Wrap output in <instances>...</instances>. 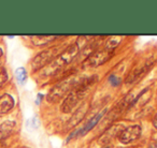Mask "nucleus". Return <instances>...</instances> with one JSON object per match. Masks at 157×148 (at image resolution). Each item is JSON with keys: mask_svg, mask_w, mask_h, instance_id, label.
<instances>
[{"mask_svg": "<svg viewBox=\"0 0 157 148\" xmlns=\"http://www.w3.org/2000/svg\"><path fill=\"white\" fill-rule=\"evenodd\" d=\"M87 109H88V104L87 103H83V105H82V106L73 114L72 118L70 119V124H71V126H75V124H78V122L83 119V117L85 116Z\"/></svg>", "mask_w": 157, "mask_h": 148, "instance_id": "9b49d317", "label": "nucleus"}, {"mask_svg": "<svg viewBox=\"0 0 157 148\" xmlns=\"http://www.w3.org/2000/svg\"><path fill=\"white\" fill-rule=\"evenodd\" d=\"M121 38L118 37H113L109 38L105 41V46L101 47L100 50H94L92 54L88 55V57L85 59V61L83 62V65L85 67H99V65L105 63L108 60H110L112 56H113V52L115 50L116 46L120 44Z\"/></svg>", "mask_w": 157, "mask_h": 148, "instance_id": "f257e3e1", "label": "nucleus"}, {"mask_svg": "<svg viewBox=\"0 0 157 148\" xmlns=\"http://www.w3.org/2000/svg\"><path fill=\"white\" fill-rule=\"evenodd\" d=\"M142 133V129L139 124H133L128 128L124 129L118 136V141L122 144H130L140 137Z\"/></svg>", "mask_w": 157, "mask_h": 148, "instance_id": "423d86ee", "label": "nucleus"}, {"mask_svg": "<svg viewBox=\"0 0 157 148\" xmlns=\"http://www.w3.org/2000/svg\"><path fill=\"white\" fill-rule=\"evenodd\" d=\"M105 148H107V147H105Z\"/></svg>", "mask_w": 157, "mask_h": 148, "instance_id": "a211bd4d", "label": "nucleus"}, {"mask_svg": "<svg viewBox=\"0 0 157 148\" xmlns=\"http://www.w3.org/2000/svg\"><path fill=\"white\" fill-rule=\"evenodd\" d=\"M124 130V126L123 124H115V126H112L111 128H109L99 139V143L105 145V144H109L112 139H114L115 137H118L120 134L122 133V131Z\"/></svg>", "mask_w": 157, "mask_h": 148, "instance_id": "0eeeda50", "label": "nucleus"}, {"mask_svg": "<svg viewBox=\"0 0 157 148\" xmlns=\"http://www.w3.org/2000/svg\"><path fill=\"white\" fill-rule=\"evenodd\" d=\"M56 37H48V35H38V37H31V41L35 45L42 46L55 41Z\"/></svg>", "mask_w": 157, "mask_h": 148, "instance_id": "f8f14e48", "label": "nucleus"}, {"mask_svg": "<svg viewBox=\"0 0 157 148\" xmlns=\"http://www.w3.org/2000/svg\"><path fill=\"white\" fill-rule=\"evenodd\" d=\"M14 106V99L10 94H3L0 98V115L8 113Z\"/></svg>", "mask_w": 157, "mask_h": 148, "instance_id": "1a4fd4ad", "label": "nucleus"}, {"mask_svg": "<svg viewBox=\"0 0 157 148\" xmlns=\"http://www.w3.org/2000/svg\"><path fill=\"white\" fill-rule=\"evenodd\" d=\"M148 148H157V139H153L148 145Z\"/></svg>", "mask_w": 157, "mask_h": 148, "instance_id": "2eb2a0df", "label": "nucleus"}, {"mask_svg": "<svg viewBox=\"0 0 157 148\" xmlns=\"http://www.w3.org/2000/svg\"><path fill=\"white\" fill-rule=\"evenodd\" d=\"M2 56V50H1V48H0V57Z\"/></svg>", "mask_w": 157, "mask_h": 148, "instance_id": "f3484780", "label": "nucleus"}, {"mask_svg": "<svg viewBox=\"0 0 157 148\" xmlns=\"http://www.w3.org/2000/svg\"><path fill=\"white\" fill-rule=\"evenodd\" d=\"M81 47L82 46L80 45L78 40L75 43L69 45L65 50H63L50 65H46L43 71V75H45V76L53 75V74H55L57 71H59L61 68L66 67V65H68L69 63H71L72 60L78 56Z\"/></svg>", "mask_w": 157, "mask_h": 148, "instance_id": "f03ea898", "label": "nucleus"}, {"mask_svg": "<svg viewBox=\"0 0 157 148\" xmlns=\"http://www.w3.org/2000/svg\"><path fill=\"white\" fill-rule=\"evenodd\" d=\"M16 124L12 120H8L0 124V144L5 142L13 133Z\"/></svg>", "mask_w": 157, "mask_h": 148, "instance_id": "6e6552de", "label": "nucleus"}, {"mask_svg": "<svg viewBox=\"0 0 157 148\" xmlns=\"http://www.w3.org/2000/svg\"><path fill=\"white\" fill-rule=\"evenodd\" d=\"M8 80V74L6 72V70L3 68L0 69V85H2L6 81Z\"/></svg>", "mask_w": 157, "mask_h": 148, "instance_id": "4468645a", "label": "nucleus"}, {"mask_svg": "<svg viewBox=\"0 0 157 148\" xmlns=\"http://www.w3.org/2000/svg\"><path fill=\"white\" fill-rule=\"evenodd\" d=\"M78 81L74 77H68L65 81H61L57 85H55L52 89L50 90L48 94L46 96V100L50 103H57L66 97L76 85Z\"/></svg>", "mask_w": 157, "mask_h": 148, "instance_id": "20e7f679", "label": "nucleus"}, {"mask_svg": "<svg viewBox=\"0 0 157 148\" xmlns=\"http://www.w3.org/2000/svg\"><path fill=\"white\" fill-rule=\"evenodd\" d=\"M93 80H84L81 83H76L74 88L66 96L63 104L60 105V111L65 114H69L72 112V109L81 102L87 92V89L90 88Z\"/></svg>", "mask_w": 157, "mask_h": 148, "instance_id": "7ed1b4c3", "label": "nucleus"}, {"mask_svg": "<svg viewBox=\"0 0 157 148\" xmlns=\"http://www.w3.org/2000/svg\"><path fill=\"white\" fill-rule=\"evenodd\" d=\"M59 55V47L58 46H53L48 50L41 52L39 55L33 58L31 62V67L33 70H40L42 68H45L48 65H50L55 58Z\"/></svg>", "mask_w": 157, "mask_h": 148, "instance_id": "39448f33", "label": "nucleus"}, {"mask_svg": "<svg viewBox=\"0 0 157 148\" xmlns=\"http://www.w3.org/2000/svg\"><path fill=\"white\" fill-rule=\"evenodd\" d=\"M15 75H16V79H17V82L21 85L25 84V82L27 80V72L24 68H18L15 71Z\"/></svg>", "mask_w": 157, "mask_h": 148, "instance_id": "ddd939ff", "label": "nucleus"}, {"mask_svg": "<svg viewBox=\"0 0 157 148\" xmlns=\"http://www.w3.org/2000/svg\"><path fill=\"white\" fill-rule=\"evenodd\" d=\"M107 112V109H105V111H102V112H100V113H98V114H96V115L94 116V117H92L90 119V121L87 122V124H85V126L83 127V129H82L81 131H80V135H85L86 133H88L90 130H92L93 128H94L95 126H96L97 124H98L99 121H100V119H101V117H102L103 115H105V113Z\"/></svg>", "mask_w": 157, "mask_h": 148, "instance_id": "9d476101", "label": "nucleus"}, {"mask_svg": "<svg viewBox=\"0 0 157 148\" xmlns=\"http://www.w3.org/2000/svg\"><path fill=\"white\" fill-rule=\"evenodd\" d=\"M153 126H154L155 128L157 129V114H156V115H155L154 119H153Z\"/></svg>", "mask_w": 157, "mask_h": 148, "instance_id": "dca6fc26", "label": "nucleus"}]
</instances>
